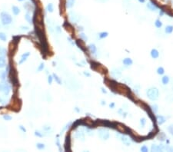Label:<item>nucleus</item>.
Returning a JSON list of instances; mask_svg holds the SVG:
<instances>
[{
    "label": "nucleus",
    "instance_id": "obj_31",
    "mask_svg": "<svg viewBox=\"0 0 173 152\" xmlns=\"http://www.w3.org/2000/svg\"><path fill=\"white\" fill-rule=\"evenodd\" d=\"M36 148H37L38 150H44V149L46 148V145H45V144L43 143L38 142L36 144Z\"/></svg>",
    "mask_w": 173,
    "mask_h": 152
},
{
    "label": "nucleus",
    "instance_id": "obj_16",
    "mask_svg": "<svg viewBox=\"0 0 173 152\" xmlns=\"http://www.w3.org/2000/svg\"><path fill=\"white\" fill-rule=\"evenodd\" d=\"M76 45H78L79 48L82 49V51H85V45H84V41L82 39H79L76 40Z\"/></svg>",
    "mask_w": 173,
    "mask_h": 152
},
{
    "label": "nucleus",
    "instance_id": "obj_18",
    "mask_svg": "<svg viewBox=\"0 0 173 152\" xmlns=\"http://www.w3.org/2000/svg\"><path fill=\"white\" fill-rule=\"evenodd\" d=\"M76 137L79 139H82V141H84L85 138V133L83 131H78L76 134Z\"/></svg>",
    "mask_w": 173,
    "mask_h": 152
},
{
    "label": "nucleus",
    "instance_id": "obj_52",
    "mask_svg": "<svg viewBox=\"0 0 173 152\" xmlns=\"http://www.w3.org/2000/svg\"><path fill=\"white\" fill-rule=\"evenodd\" d=\"M101 90H102V92L104 93V94H106L107 93V91H105V89L104 88H101Z\"/></svg>",
    "mask_w": 173,
    "mask_h": 152
},
{
    "label": "nucleus",
    "instance_id": "obj_57",
    "mask_svg": "<svg viewBox=\"0 0 173 152\" xmlns=\"http://www.w3.org/2000/svg\"><path fill=\"white\" fill-rule=\"evenodd\" d=\"M19 2H23V1H26V0H18Z\"/></svg>",
    "mask_w": 173,
    "mask_h": 152
},
{
    "label": "nucleus",
    "instance_id": "obj_10",
    "mask_svg": "<svg viewBox=\"0 0 173 152\" xmlns=\"http://www.w3.org/2000/svg\"><path fill=\"white\" fill-rule=\"evenodd\" d=\"M111 76H112L113 78H119L120 77H121V75H122V72H121V71H120L119 69H118V68H113L112 70H111Z\"/></svg>",
    "mask_w": 173,
    "mask_h": 152
},
{
    "label": "nucleus",
    "instance_id": "obj_41",
    "mask_svg": "<svg viewBox=\"0 0 173 152\" xmlns=\"http://www.w3.org/2000/svg\"><path fill=\"white\" fill-rule=\"evenodd\" d=\"M146 124V119L145 118H142L140 119V124L142 127H144Z\"/></svg>",
    "mask_w": 173,
    "mask_h": 152
},
{
    "label": "nucleus",
    "instance_id": "obj_11",
    "mask_svg": "<svg viewBox=\"0 0 173 152\" xmlns=\"http://www.w3.org/2000/svg\"><path fill=\"white\" fill-rule=\"evenodd\" d=\"M29 56H30V52H25V53H23V54L22 55L21 59H20V60H19V65H22V63H24Z\"/></svg>",
    "mask_w": 173,
    "mask_h": 152
},
{
    "label": "nucleus",
    "instance_id": "obj_46",
    "mask_svg": "<svg viewBox=\"0 0 173 152\" xmlns=\"http://www.w3.org/2000/svg\"><path fill=\"white\" fill-rule=\"evenodd\" d=\"M165 150L168 151H173V147H171L169 145H166L165 146Z\"/></svg>",
    "mask_w": 173,
    "mask_h": 152
},
{
    "label": "nucleus",
    "instance_id": "obj_27",
    "mask_svg": "<svg viewBox=\"0 0 173 152\" xmlns=\"http://www.w3.org/2000/svg\"><path fill=\"white\" fill-rule=\"evenodd\" d=\"M108 35V32H102L99 33V38L100 39H104V38H107Z\"/></svg>",
    "mask_w": 173,
    "mask_h": 152
},
{
    "label": "nucleus",
    "instance_id": "obj_47",
    "mask_svg": "<svg viewBox=\"0 0 173 152\" xmlns=\"http://www.w3.org/2000/svg\"><path fill=\"white\" fill-rule=\"evenodd\" d=\"M71 125H72V123H71V122H69V123H68V124H67L66 125H65V127H64V128H63V129L62 130V131H61V133H62V132H63L64 131H65V130H66L67 128H69V127H70Z\"/></svg>",
    "mask_w": 173,
    "mask_h": 152
},
{
    "label": "nucleus",
    "instance_id": "obj_48",
    "mask_svg": "<svg viewBox=\"0 0 173 152\" xmlns=\"http://www.w3.org/2000/svg\"><path fill=\"white\" fill-rule=\"evenodd\" d=\"M55 144L57 145V146L58 147V148H59V150L61 151V147H60V141H59V139H58V137H57V139L55 140Z\"/></svg>",
    "mask_w": 173,
    "mask_h": 152
},
{
    "label": "nucleus",
    "instance_id": "obj_44",
    "mask_svg": "<svg viewBox=\"0 0 173 152\" xmlns=\"http://www.w3.org/2000/svg\"><path fill=\"white\" fill-rule=\"evenodd\" d=\"M43 130L46 132H49V131H51L52 130V128H51V127L50 126H48V125H46V126H44L43 127Z\"/></svg>",
    "mask_w": 173,
    "mask_h": 152
},
{
    "label": "nucleus",
    "instance_id": "obj_33",
    "mask_svg": "<svg viewBox=\"0 0 173 152\" xmlns=\"http://www.w3.org/2000/svg\"><path fill=\"white\" fill-rule=\"evenodd\" d=\"M156 71H157V74H159V75H163L165 74V69L163 67H158L157 68V70H156Z\"/></svg>",
    "mask_w": 173,
    "mask_h": 152
},
{
    "label": "nucleus",
    "instance_id": "obj_34",
    "mask_svg": "<svg viewBox=\"0 0 173 152\" xmlns=\"http://www.w3.org/2000/svg\"><path fill=\"white\" fill-rule=\"evenodd\" d=\"M0 40L2 41H6L7 40V36L4 32H0Z\"/></svg>",
    "mask_w": 173,
    "mask_h": 152
},
{
    "label": "nucleus",
    "instance_id": "obj_43",
    "mask_svg": "<svg viewBox=\"0 0 173 152\" xmlns=\"http://www.w3.org/2000/svg\"><path fill=\"white\" fill-rule=\"evenodd\" d=\"M140 151H142V152H148V151H149V148H148V147L146 145H143L140 148Z\"/></svg>",
    "mask_w": 173,
    "mask_h": 152
},
{
    "label": "nucleus",
    "instance_id": "obj_19",
    "mask_svg": "<svg viewBox=\"0 0 173 152\" xmlns=\"http://www.w3.org/2000/svg\"><path fill=\"white\" fill-rule=\"evenodd\" d=\"M12 13H13L14 15H18L21 12L20 9H19L18 6H16V5H13V6H12Z\"/></svg>",
    "mask_w": 173,
    "mask_h": 152
},
{
    "label": "nucleus",
    "instance_id": "obj_5",
    "mask_svg": "<svg viewBox=\"0 0 173 152\" xmlns=\"http://www.w3.org/2000/svg\"><path fill=\"white\" fill-rule=\"evenodd\" d=\"M115 128L118 130L119 132H122V133L129 134V132H130V129L129 128H128L127 127H125L124 125V124H120V123H116Z\"/></svg>",
    "mask_w": 173,
    "mask_h": 152
},
{
    "label": "nucleus",
    "instance_id": "obj_49",
    "mask_svg": "<svg viewBox=\"0 0 173 152\" xmlns=\"http://www.w3.org/2000/svg\"><path fill=\"white\" fill-rule=\"evenodd\" d=\"M19 129H20L22 132H24V133H26V128H25L24 126H22V125H19Z\"/></svg>",
    "mask_w": 173,
    "mask_h": 152
},
{
    "label": "nucleus",
    "instance_id": "obj_36",
    "mask_svg": "<svg viewBox=\"0 0 173 152\" xmlns=\"http://www.w3.org/2000/svg\"><path fill=\"white\" fill-rule=\"evenodd\" d=\"M34 134L35 135L36 137H42L45 136V135H46V134H43L42 132H41L39 131H35Z\"/></svg>",
    "mask_w": 173,
    "mask_h": 152
},
{
    "label": "nucleus",
    "instance_id": "obj_14",
    "mask_svg": "<svg viewBox=\"0 0 173 152\" xmlns=\"http://www.w3.org/2000/svg\"><path fill=\"white\" fill-rule=\"evenodd\" d=\"M88 49L90 52L91 54H96L97 52V48L95 44H90V45H88Z\"/></svg>",
    "mask_w": 173,
    "mask_h": 152
},
{
    "label": "nucleus",
    "instance_id": "obj_8",
    "mask_svg": "<svg viewBox=\"0 0 173 152\" xmlns=\"http://www.w3.org/2000/svg\"><path fill=\"white\" fill-rule=\"evenodd\" d=\"M146 6H147L148 9H149L150 11H152V12H156L158 9V6L156 5L155 2H153V1H151L150 2H148Z\"/></svg>",
    "mask_w": 173,
    "mask_h": 152
},
{
    "label": "nucleus",
    "instance_id": "obj_28",
    "mask_svg": "<svg viewBox=\"0 0 173 152\" xmlns=\"http://www.w3.org/2000/svg\"><path fill=\"white\" fill-rule=\"evenodd\" d=\"M150 108H151V110L152 111V112L154 113V114H157V112L158 111V104H152V105H151Z\"/></svg>",
    "mask_w": 173,
    "mask_h": 152
},
{
    "label": "nucleus",
    "instance_id": "obj_30",
    "mask_svg": "<svg viewBox=\"0 0 173 152\" xmlns=\"http://www.w3.org/2000/svg\"><path fill=\"white\" fill-rule=\"evenodd\" d=\"M52 76H53V78L55 80V82H56L58 85H62V80H61V78L57 75L56 74L54 73L53 74H52Z\"/></svg>",
    "mask_w": 173,
    "mask_h": 152
},
{
    "label": "nucleus",
    "instance_id": "obj_42",
    "mask_svg": "<svg viewBox=\"0 0 173 152\" xmlns=\"http://www.w3.org/2000/svg\"><path fill=\"white\" fill-rule=\"evenodd\" d=\"M168 131L170 134H171L172 135H173V124H170V125L168 126Z\"/></svg>",
    "mask_w": 173,
    "mask_h": 152
},
{
    "label": "nucleus",
    "instance_id": "obj_50",
    "mask_svg": "<svg viewBox=\"0 0 173 152\" xmlns=\"http://www.w3.org/2000/svg\"><path fill=\"white\" fill-rule=\"evenodd\" d=\"M83 74H85V75L86 76V77H91V74L89 73V72H88V71H84V72H83Z\"/></svg>",
    "mask_w": 173,
    "mask_h": 152
},
{
    "label": "nucleus",
    "instance_id": "obj_13",
    "mask_svg": "<svg viewBox=\"0 0 173 152\" xmlns=\"http://www.w3.org/2000/svg\"><path fill=\"white\" fill-rule=\"evenodd\" d=\"M150 55L153 59H156L159 57V52H158L156 48H152L150 52Z\"/></svg>",
    "mask_w": 173,
    "mask_h": 152
},
{
    "label": "nucleus",
    "instance_id": "obj_51",
    "mask_svg": "<svg viewBox=\"0 0 173 152\" xmlns=\"http://www.w3.org/2000/svg\"><path fill=\"white\" fill-rule=\"evenodd\" d=\"M115 106V104L114 103V102H111V103L109 104V107L111 108H114Z\"/></svg>",
    "mask_w": 173,
    "mask_h": 152
},
{
    "label": "nucleus",
    "instance_id": "obj_32",
    "mask_svg": "<svg viewBox=\"0 0 173 152\" xmlns=\"http://www.w3.org/2000/svg\"><path fill=\"white\" fill-rule=\"evenodd\" d=\"M155 26L158 29H160V28L162 27V22L160 21V19H156L155 22Z\"/></svg>",
    "mask_w": 173,
    "mask_h": 152
},
{
    "label": "nucleus",
    "instance_id": "obj_40",
    "mask_svg": "<svg viewBox=\"0 0 173 152\" xmlns=\"http://www.w3.org/2000/svg\"><path fill=\"white\" fill-rule=\"evenodd\" d=\"M12 116H10L9 115H3V119L5 121H11L12 120Z\"/></svg>",
    "mask_w": 173,
    "mask_h": 152
},
{
    "label": "nucleus",
    "instance_id": "obj_53",
    "mask_svg": "<svg viewBox=\"0 0 173 152\" xmlns=\"http://www.w3.org/2000/svg\"><path fill=\"white\" fill-rule=\"evenodd\" d=\"M163 15H164V10L161 9V10H160V12H159V15H160V16H162Z\"/></svg>",
    "mask_w": 173,
    "mask_h": 152
},
{
    "label": "nucleus",
    "instance_id": "obj_22",
    "mask_svg": "<svg viewBox=\"0 0 173 152\" xmlns=\"http://www.w3.org/2000/svg\"><path fill=\"white\" fill-rule=\"evenodd\" d=\"M169 81H170V78L168 75H164L162 78H161V83H162L164 85H168Z\"/></svg>",
    "mask_w": 173,
    "mask_h": 152
},
{
    "label": "nucleus",
    "instance_id": "obj_1",
    "mask_svg": "<svg viewBox=\"0 0 173 152\" xmlns=\"http://www.w3.org/2000/svg\"><path fill=\"white\" fill-rule=\"evenodd\" d=\"M146 95L149 100L152 101H157L158 99V97H159V91L157 88L152 87L146 91Z\"/></svg>",
    "mask_w": 173,
    "mask_h": 152
},
{
    "label": "nucleus",
    "instance_id": "obj_56",
    "mask_svg": "<svg viewBox=\"0 0 173 152\" xmlns=\"http://www.w3.org/2000/svg\"><path fill=\"white\" fill-rule=\"evenodd\" d=\"M139 2H141V3H144V2H146V0H138Z\"/></svg>",
    "mask_w": 173,
    "mask_h": 152
},
{
    "label": "nucleus",
    "instance_id": "obj_23",
    "mask_svg": "<svg viewBox=\"0 0 173 152\" xmlns=\"http://www.w3.org/2000/svg\"><path fill=\"white\" fill-rule=\"evenodd\" d=\"M165 32L166 34H172L173 32V26H170V25L167 26L165 29Z\"/></svg>",
    "mask_w": 173,
    "mask_h": 152
},
{
    "label": "nucleus",
    "instance_id": "obj_9",
    "mask_svg": "<svg viewBox=\"0 0 173 152\" xmlns=\"http://www.w3.org/2000/svg\"><path fill=\"white\" fill-rule=\"evenodd\" d=\"M165 150V145H163L162 144L158 145H152L151 147V151H162Z\"/></svg>",
    "mask_w": 173,
    "mask_h": 152
},
{
    "label": "nucleus",
    "instance_id": "obj_24",
    "mask_svg": "<svg viewBox=\"0 0 173 152\" xmlns=\"http://www.w3.org/2000/svg\"><path fill=\"white\" fill-rule=\"evenodd\" d=\"M25 19H26V20L29 24H32V17L31 16V14L29 12H27L26 15H25Z\"/></svg>",
    "mask_w": 173,
    "mask_h": 152
},
{
    "label": "nucleus",
    "instance_id": "obj_2",
    "mask_svg": "<svg viewBox=\"0 0 173 152\" xmlns=\"http://www.w3.org/2000/svg\"><path fill=\"white\" fill-rule=\"evenodd\" d=\"M1 22L3 26H9L12 22V17L9 13L6 12H2L0 13Z\"/></svg>",
    "mask_w": 173,
    "mask_h": 152
},
{
    "label": "nucleus",
    "instance_id": "obj_25",
    "mask_svg": "<svg viewBox=\"0 0 173 152\" xmlns=\"http://www.w3.org/2000/svg\"><path fill=\"white\" fill-rule=\"evenodd\" d=\"M8 74H9V72H8L6 70L0 71V78H1L2 80H5V78H6Z\"/></svg>",
    "mask_w": 173,
    "mask_h": 152
},
{
    "label": "nucleus",
    "instance_id": "obj_26",
    "mask_svg": "<svg viewBox=\"0 0 173 152\" xmlns=\"http://www.w3.org/2000/svg\"><path fill=\"white\" fill-rule=\"evenodd\" d=\"M81 124H82V119H79V120H77V121H75V122L72 124V128H76L77 127H79Z\"/></svg>",
    "mask_w": 173,
    "mask_h": 152
},
{
    "label": "nucleus",
    "instance_id": "obj_4",
    "mask_svg": "<svg viewBox=\"0 0 173 152\" xmlns=\"http://www.w3.org/2000/svg\"><path fill=\"white\" fill-rule=\"evenodd\" d=\"M98 135L102 140L106 141L109 138V131L106 128H99L98 130Z\"/></svg>",
    "mask_w": 173,
    "mask_h": 152
},
{
    "label": "nucleus",
    "instance_id": "obj_20",
    "mask_svg": "<svg viewBox=\"0 0 173 152\" xmlns=\"http://www.w3.org/2000/svg\"><path fill=\"white\" fill-rule=\"evenodd\" d=\"M6 66V62L5 59L3 56H0V68H3Z\"/></svg>",
    "mask_w": 173,
    "mask_h": 152
},
{
    "label": "nucleus",
    "instance_id": "obj_3",
    "mask_svg": "<svg viewBox=\"0 0 173 152\" xmlns=\"http://www.w3.org/2000/svg\"><path fill=\"white\" fill-rule=\"evenodd\" d=\"M0 92L3 93V95L7 96L11 92V85L5 80L0 82Z\"/></svg>",
    "mask_w": 173,
    "mask_h": 152
},
{
    "label": "nucleus",
    "instance_id": "obj_6",
    "mask_svg": "<svg viewBox=\"0 0 173 152\" xmlns=\"http://www.w3.org/2000/svg\"><path fill=\"white\" fill-rule=\"evenodd\" d=\"M64 147H65V151H71V138L70 134H68L65 137V144H64Z\"/></svg>",
    "mask_w": 173,
    "mask_h": 152
},
{
    "label": "nucleus",
    "instance_id": "obj_35",
    "mask_svg": "<svg viewBox=\"0 0 173 152\" xmlns=\"http://www.w3.org/2000/svg\"><path fill=\"white\" fill-rule=\"evenodd\" d=\"M20 38H21V36H19V35H16V36H13L12 37V41L14 43H15L16 45L19 42V41H20Z\"/></svg>",
    "mask_w": 173,
    "mask_h": 152
},
{
    "label": "nucleus",
    "instance_id": "obj_21",
    "mask_svg": "<svg viewBox=\"0 0 173 152\" xmlns=\"http://www.w3.org/2000/svg\"><path fill=\"white\" fill-rule=\"evenodd\" d=\"M7 55H8V52L6 50V48H4V47L0 46V56L5 57Z\"/></svg>",
    "mask_w": 173,
    "mask_h": 152
},
{
    "label": "nucleus",
    "instance_id": "obj_39",
    "mask_svg": "<svg viewBox=\"0 0 173 152\" xmlns=\"http://www.w3.org/2000/svg\"><path fill=\"white\" fill-rule=\"evenodd\" d=\"M158 140L161 141H164L166 139V137H165V135L163 133H161L160 134V136H158Z\"/></svg>",
    "mask_w": 173,
    "mask_h": 152
},
{
    "label": "nucleus",
    "instance_id": "obj_37",
    "mask_svg": "<svg viewBox=\"0 0 173 152\" xmlns=\"http://www.w3.org/2000/svg\"><path fill=\"white\" fill-rule=\"evenodd\" d=\"M45 68V65L44 63H41V64L38 65V67L37 68V71L38 72H40V71H42Z\"/></svg>",
    "mask_w": 173,
    "mask_h": 152
},
{
    "label": "nucleus",
    "instance_id": "obj_55",
    "mask_svg": "<svg viewBox=\"0 0 173 152\" xmlns=\"http://www.w3.org/2000/svg\"><path fill=\"white\" fill-rule=\"evenodd\" d=\"M105 104H106V103H105V101H104L103 100L101 101V104H102V105H105Z\"/></svg>",
    "mask_w": 173,
    "mask_h": 152
},
{
    "label": "nucleus",
    "instance_id": "obj_17",
    "mask_svg": "<svg viewBox=\"0 0 173 152\" xmlns=\"http://www.w3.org/2000/svg\"><path fill=\"white\" fill-rule=\"evenodd\" d=\"M76 0H66L65 2V7L67 9H72L74 6Z\"/></svg>",
    "mask_w": 173,
    "mask_h": 152
},
{
    "label": "nucleus",
    "instance_id": "obj_7",
    "mask_svg": "<svg viewBox=\"0 0 173 152\" xmlns=\"http://www.w3.org/2000/svg\"><path fill=\"white\" fill-rule=\"evenodd\" d=\"M116 136H118L120 140L122 141V143L125 144L126 146H129L131 145V139L129 137H127L126 135H119V134H116Z\"/></svg>",
    "mask_w": 173,
    "mask_h": 152
},
{
    "label": "nucleus",
    "instance_id": "obj_45",
    "mask_svg": "<svg viewBox=\"0 0 173 152\" xmlns=\"http://www.w3.org/2000/svg\"><path fill=\"white\" fill-rule=\"evenodd\" d=\"M52 82H53V76H52V75H49L48 76V83L49 85H52Z\"/></svg>",
    "mask_w": 173,
    "mask_h": 152
},
{
    "label": "nucleus",
    "instance_id": "obj_15",
    "mask_svg": "<svg viewBox=\"0 0 173 152\" xmlns=\"http://www.w3.org/2000/svg\"><path fill=\"white\" fill-rule=\"evenodd\" d=\"M122 63H123V65H125V66H130L133 64V61L132 59H130V58H125V59L122 60Z\"/></svg>",
    "mask_w": 173,
    "mask_h": 152
},
{
    "label": "nucleus",
    "instance_id": "obj_12",
    "mask_svg": "<svg viewBox=\"0 0 173 152\" xmlns=\"http://www.w3.org/2000/svg\"><path fill=\"white\" fill-rule=\"evenodd\" d=\"M155 118H156V121H157V123L159 124V125L163 124L166 121V118L165 117H164L163 115H157L155 117Z\"/></svg>",
    "mask_w": 173,
    "mask_h": 152
},
{
    "label": "nucleus",
    "instance_id": "obj_38",
    "mask_svg": "<svg viewBox=\"0 0 173 152\" xmlns=\"http://www.w3.org/2000/svg\"><path fill=\"white\" fill-rule=\"evenodd\" d=\"M79 37H80V39L83 40L84 41L88 40V37L86 36V35L84 34V33H80V34H79Z\"/></svg>",
    "mask_w": 173,
    "mask_h": 152
},
{
    "label": "nucleus",
    "instance_id": "obj_29",
    "mask_svg": "<svg viewBox=\"0 0 173 152\" xmlns=\"http://www.w3.org/2000/svg\"><path fill=\"white\" fill-rule=\"evenodd\" d=\"M46 10L48 11L49 12H53L54 11V6L52 3H49L46 6Z\"/></svg>",
    "mask_w": 173,
    "mask_h": 152
},
{
    "label": "nucleus",
    "instance_id": "obj_54",
    "mask_svg": "<svg viewBox=\"0 0 173 152\" xmlns=\"http://www.w3.org/2000/svg\"><path fill=\"white\" fill-rule=\"evenodd\" d=\"M21 28H22V30H28V29H29V28H28L27 26H22Z\"/></svg>",
    "mask_w": 173,
    "mask_h": 152
}]
</instances>
